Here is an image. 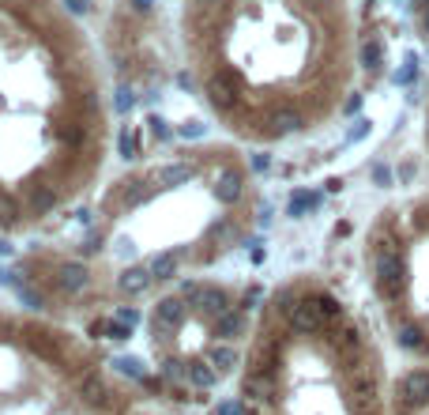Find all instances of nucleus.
<instances>
[{
	"label": "nucleus",
	"instance_id": "1",
	"mask_svg": "<svg viewBox=\"0 0 429 415\" xmlns=\"http://www.w3.org/2000/svg\"><path fill=\"white\" fill-rule=\"evenodd\" d=\"M260 216L264 193L241 144H173L109 178L76 249L31 253L26 283L57 313H117L219 269Z\"/></svg>",
	"mask_w": 429,
	"mask_h": 415
},
{
	"label": "nucleus",
	"instance_id": "2",
	"mask_svg": "<svg viewBox=\"0 0 429 415\" xmlns=\"http://www.w3.org/2000/svg\"><path fill=\"white\" fill-rule=\"evenodd\" d=\"M114 106L102 57L61 0H0V234L53 227L102 186Z\"/></svg>",
	"mask_w": 429,
	"mask_h": 415
},
{
	"label": "nucleus",
	"instance_id": "3",
	"mask_svg": "<svg viewBox=\"0 0 429 415\" xmlns=\"http://www.w3.org/2000/svg\"><path fill=\"white\" fill-rule=\"evenodd\" d=\"M177 45L196 103L241 147L302 140L358 106L347 0H181Z\"/></svg>",
	"mask_w": 429,
	"mask_h": 415
},
{
	"label": "nucleus",
	"instance_id": "4",
	"mask_svg": "<svg viewBox=\"0 0 429 415\" xmlns=\"http://www.w3.org/2000/svg\"><path fill=\"white\" fill-rule=\"evenodd\" d=\"M377 355L350 302L316 272L260 299L237 377L241 415H377Z\"/></svg>",
	"mask_w": 429,
	"mask_h": 415
},
{
	"label": "nucleus",
	"instance_id": "5",
	"mask_svg": "<svg viewBox=\"0 0 429 415\" xmlns=\"http://www.w3.org/2000/svg\"><path fill=\"white\" fill-rule=\"evenodd\" d=\"M128 377L61 317L0 302V415H151Z\"/></svg>",
	"mask_w": 429,
	"mask_h": 415
},
{
	"label": "nucleus",
	"instance_id": "6",
	"mask_svg": "<svg viewBox=\"0 0 429 415\" xmlns=\"http://www.w3.org/2000/svg\"><path fill=\"white\" fill-rule=\"evenodd\" d=\"M253 317L241 287L203 272L147 302L143 332L166 382L214 389L219 377L241 370Z\"/></svg>",
	"mask_w": 429,
	"mask_h": 415
},
{
	"label": "nucleus",
	"instance_id": "7",
	"mask_svg": "<svg viewBox=\"0 0 429 415\" xmlns=\"http://www.w3.org/2000/svg\"><path fill=\"white\" fill-rule=\"evenodd\" d=\"M396 393H399V404H407V408L426 404L429 400V370H407L399 377Z\"/></svg>",
	"mask_w": 429,
	"mask_h": 415
},
{
	"label": "nucleus",
	"instance_id": "8",
	"mask_svg": "<svg viewBox=\"0 0 429 415\" xmlns=\"http://www.w3.org/2000/svg\"><path fill=\"white\" fill-rule=\"evenodd\" d=\"M418 23H422V34L429 38V8H422V12H418Z\"/></svg>",
	"mask_w": 429,
	"mask_h": 415
}]
</instances>
